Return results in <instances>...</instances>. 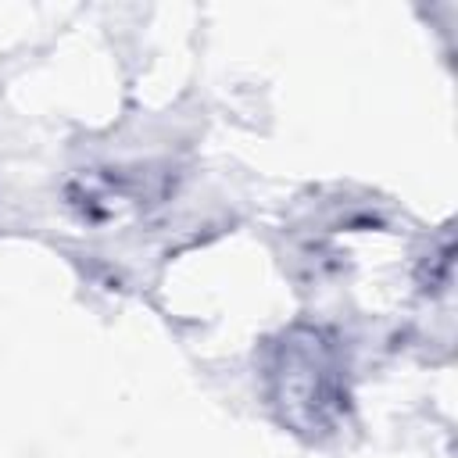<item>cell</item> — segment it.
<instances>
[{
	"label": "cell",
	"mask_w": 458,
	"mask_h": 458,
	"mask_svg": "<svg viewBox=\"0 0 458 458\" xmlns=\"http://www.w3.org/2000/svg\"><path fill=\"white\" fill-rule=\"evenodd\" d=\"M268 397L297 433H326L347 408L336 344L318 329H290L272 351Z\"/></svg>",
	"instance_id": "obj_1"
}]
</instances>
